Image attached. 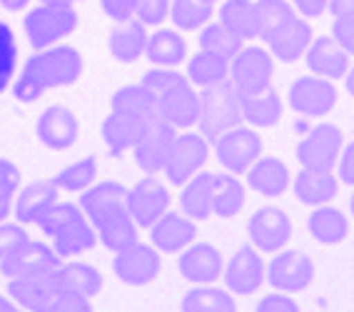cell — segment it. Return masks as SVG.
<instances>
[{
  "instance_id": "obj_43",
  "label": "cell",
  "mask_w": 354,
  "mask_h": 312,
  "mask_svg": "<svg viewBox=\"0 0 354 312\" xmlns=\"http://www.w3.org/2000/svg\"><path fill=\"white\" fill-rule=\"evenodd\" d=\"M257 3V18H259V38H270L274 30L287 26L290 20L297 18V10L290 0H254Z\"/></svg>"
},
{
  "instance_id": "obj_39",
  "label": "cell",
  "mask_w": 354,
  "mask_h": 312,
  "mask_svg": "<svg viewBox=\"0 0 354 312\" xmlns=\"http://www.w3.org/2000/svg\"><path fill=\"white\" fill-rule=\"evenodd\" d=\"M95 232H97V240L108 250H113V253H118V250L127 248V245H133L135 240H140L138 237L140 228L130 212H120V215H115V217H110V220H105V223L95 225Z\"/></svg>"
},
{
  "instance_id": "obj_25",
  "label": "cell",
  "mask_w": 354,
  "mask_h": 312,
  "mask_svg": "<svg viewBox=\"0 0 354 312\" xmlns=\"http://www.w3.org/2000/svg\"><path fill=\"white\" fill-rule=\"evenodd\" d=\"M247 183L254 192L265 195V198H279L292 185V175L290 167L279 158H262L259 155L252 163V167L247 170Z\"/></svg>"
},
{
  "instance_id": "obj_3",
  "label": "cell",
  "mask_w": 354,
  "mask_h": 312,
  "mask_svg": "<svg viewBox=\"0 0 354 312\" xmlns=\"http://www.w3.org/2000/svg\"><path fill=\"white\" fill-rule=\"evenodd\" d=\"M23 28H26L28 43L35 51H45V48H50L57 40L68 38L70 33L75 30L77 13L73 6H48V3H40L32 10H28Z\"/></svg>"
},
{
  "instance_id": "obj_59",
  "label": "cell",
  "mask_w": 354,
  "mask_h": 312,
  "mask_svg": "<svg viewBox=\"0 0 354 312\" xmlns=\"http://www.w3.org/2000/svg\"><path fill=\"white\" fill-rule=\"evenodd\" d=\"M10 307H15V305H13V300L6 297V295H0V312H8Z\"/></svg>"
},
{
  "instance_id": "obj_13",
  "label": "cell",
  "mask_w": 354,
  "mask_h": 312,
  "mask_svg": "<svg viewBox=\"0 0 354 312\" xmlns=\"http://www.w3.org/2000/svg\"><path fill=\"white\" fill-rule=\"evenodd\" d=\"M113 270L125 285H147L160 275V253L152 245L135 240L115 253Z\"/></svg>"
},
{
  "instance_id": "obj_35",
  "label": "cell",
  "mask_w": 354,
  "mask_h": 312,
  "mask_svg": "<svg viewBox=\"0 0 354 312\" xmlns=\"http://www.w3.org/2000/svg\"><path fill=\"white\" fill-rule=\"evenodd\" d=\"M183 312H237V302H234L230 290H222L215 285H197L187 290L180 302Z\"/></svg>"
},
{
  "instance_id": "obj_62",
  "label": "cell",
  "mask_w": 354,
  "mask_h": 312,
  "mask_svg": "<svg viewBox=\"0 0 354 312\" xmlns=\"http://www.w3.org/2000/svg\"><path fill=\"white\" fill-rule=\"evenodd\" d=\"M8 312H23V310H18V307H10V310H8Z\"/></svg>"
},
{
  "instance_id": "obj_45",
  "label": "cell",
  "mask_w": 354,
  "mask_h": 312,
  "mask_svg": "<svg viewBox=\"0 0 354 312\" xmlns=\"http://www.w3.org/2000/svg\"><path fill=\"white\" fill-rule=\"evenodd\" d=\"M97 242V232L95 228L90 225V220L80 223L77 228L68 230L65 235L55 237L53 240V250H55L60 257H75V255H82L85 250H93Z\"/></svg>"
},
{
  "instance_id": "obj_33",
  "label": "cell",
  "mask_w": 354,
  "mask_h": 312,
  "mask_svg": "<svg viewBox=\"0 0 354 312\" xmlns=\"http://www.w3.org/2000/svg\"><path fill=\"white\" fill-rule=\"evenodd\" d=\"M187 80L195 88H207L222 80H230V57L217 53L200 51L187 60Z\"/></svg>"
},
{
  "instance_id": "obj_28",
  "label": "cell",
  "mask_w": 354,
  "mask_h": 312,
  "mask_svg": "<svg viewBox=\"0 0 354 312\" xmlns=\"http://www.w3.org/2000/svg\"><path fill=\"white\" fill-rule=\"evenodd\" d=\"M145 43H147L145 26L138 23V20H125V23H118L113 28V33H110L108 51L118 63L130 65L138 57L145 55Z\"/></svg>"
},
{
  "instance_id": "obj_9",
  "label": "cell",
  "mask_w": 354,
  "mask_h": 312,
  "mask_svg": "<svg viewBox=\"0 0 354 312\" xmlns=\"http://www.w3.org/2000/svg\"><path fill=\"white\" fill-rule=\"evenodd\" d=\"M287 102L297 115L304 118H324L337 105V88L332 80L319 75H302L290 85Z\"/></svg>"
},
{
  "instance_id": "obj_22",
  "label": "cell",
  "mask_w": 354,
  "mask_h": 312,
  "mask_svg": "<svg viewBox=\"0 0 354 312\" xmlns=\"http://www.w3.org/2000/svg\"><path fill=\"white\" fill-rule=\"evenodd\" d=\"M152 248L162 250V253H180V250L190 248L197 237L195 220L185 215V212H165L150 225Z\"/></svg>"
},
{
  "instance_id": "obj_16",
  "label": "cell",
  "mask_w": 354,
  "mask_h": 312,
  "mask_svg": "<svg viewBox=\"0 0 354 312\" xmlns=\"http://www.w3.org/2000/svg\"><path fill=\"white\" fill-rule=\"evenodd\" d=\"M265 260L259 255V250L245 245L230 257L227 268L222 270L225 287L232 295H254L265 282Z\"/></svg>"
},
{
  "instance_id": "obj_54",
  "label": "cell",
  "mask_w": 354,
  "mask_h": 312,
  "mask_svg": "<svg viewBox=\"0 0 354 312\" xmlns=\"http://www.w3.org/2000/svg\"><path fill=\"white\" fill-rule=\"evenodd\" d=\"M100 8L115 23H125L133 18V0H100Z\"/></svg>"
},
{
  "instance_id": "obj_49",
  "label": "cell",
  "mask_w": 354,
  "mask_h": 312,
  "mask_svg": "<svg viewBox=\"0 0 354 312\" xmlns=\"http://www.w3.org/2000/svg\"><path fill=\"white\" fill-rule=\"evenodd\" d=\"M43 312H93L88 297H80V295L65 293L63 287L53 295V300L43 307Z\"/></svg>"
},
{
  "instance_id": "obj_29",
  "label": "cell",
  "mask_w": 354,
  "mask_h": 312,
  "mask_svg": "<svg viewBox=\"0 0 354 312\" xmlns=\"http://www.w3.org/2000/svg\"><path fill=\"white\" fill-rule=\"evenodd\" d=\"M147 122H140L130 115L120 113V110H110L108 118L102 120V140L108 145L110 155L113 158H120L125 155V150L135 145L140 130L145 128Z\"/></svg>"
},
{
  "instance_id": "obj_14",
  "label": "cell",
  "mask_w": 354,
  "mask_h": 312,
  "mask_svg": "<svg viewBox=\"0 0 354 312\" xmlns=\"http://www.w3.org/2000/svg\"><path fill=\"white\" fill-rule=\"evenodd\" d=\"M250 242L262 253H279L292 240V220L282 208H262L250 217Z\"/></svg>"
},
{
  "instance_id": "obj_20",
  "label": "cell",
  "mask_w": 354,
  "mask_h": 312,
  "mask_svg": "<svg viewBox=\"0 0 354 312\" xmlns=\"http://www.w3.org/2000/svg\"><path fill=\"white\" fill-rule=\"evenodd\" d=\"M177 268H180V275H183L185 280L192 282V285H212V282L222 277L225 262H222L220 250L215 245L203 242V245L185 248Z\"/></svg>"
},
{
  "instance_id": "obj_11",
  "label": "cell",
  "mask_w": 354,
  "mask_h": 312,
  "mask_svg": "<svg viewBox=\"0 0 354 312\" xmlns=\"http://www.w3.org/2000/svg\"><path fill=\"white\" fill-rule=\"evenodd\" d=\"M175 135H177V130L172 128V125H167V122L160 120V118H152L145 128L140 130L135 145L130 147L135 163L145 172H150V175L162 172V165H165V160H167V153H170Z\"/></svg>"
},
{
  "instance_id": "obj_41",
  "label": "cell",
  "mask_w": 354,
  "mask_h": 312,
  "mask_svg": "<svg viewBox=\"0 0 354 312\" xmlns=\"http://www.w3.org/2000/svg\"><path fill=\"white\" fill-rule=\"evenodd\" d=\"M215 13L212 3L207 0H172L170 3V20L177 30H200L207 26L209 18Z\"/></svg>"
},
{
  "instance_id": "obj_40",
  "label": "cell",
  "mask_w": 354,
  "mask_h": 312,
  "mask_svg": "<svg viewBox=\"0 0 354 312\" xmlns=\"http://www.w3.org/2000/svg\"><path fill=\"white\" fill-rule=\"evenodd\" d=\"M85 220H88V217H85V212L80 210V205H75V203H55L50 210L45 212V215L38 220V228L43 230L50 240H55V237L65 235L68 230L77 228V225L85 223Z\"/></svg>"
},
{
  "instance_id": "obj_21",
  "label": "cell",
  "mask_w": 354,
  "mask_h": 312,
  "mask_svg": "<svg viewBox=\"0 0 354 312\" xmlns=\"http://www.w3.org/2000/svg\"><path fill=\"white\" fill-rule=\"evenodd\" d=\"M312 40H315L312 23H307V18L297 15V18L290 20L287 26L274 30L270 38H265V43H267V48H270V53H272L274 60L297 63L299 57H304V53H307Z\"/></svg>"
},
{
  "instance_id": "obj_10",
  "label": "cell",
  "mask_w": 354,
  "mask_h": 312,
  "mask_svg": "<svg viewBox=\"0 0 354 312\" xmlns=\"http://www.w3.org/2000/svg\"><path fill=\"white\" fill-rule=\"evenodd\" d=\"M265 277L279 293H302L315 280V262L310 255L297 253V250H282L267 265Z\"/></svg>"
},
{
  "instance_id": "obj_27",
  "label": "cell",
  "mask_w": 354,
  "mask_h": 312,
  "mask_svg": "<svg viewBox=\"0 0 354 312\" xmlns=\"http://www.w3.org/2000/svg\"><path fill=\"white\" fill-rule=\"evenodd\" d=\"M145 55L155 68H177L187 57V43H185V38L180 35L177 28L175 30L158 28L155 33L147 35Z\"/></svg>"
},
{
  "instance_id": "obj_61",
  "label": "cell",
  "mask_w": 354,
  "mask_h": 312,
  "mask_svg": "<svg viewBox=\"0 0 354 312\" xmlns=\"http://www.w3.org/2000/svg\"><path fill=\"white\" fill-rule=\"evenodd\" d=\"M349 210H352V217H354V195H352V200H349Z\"/></svg>"
},
{
  "instance_id": "obj_55",
  "label": "cell",
  "mask_w": 354,
  "mask_h": 312,
  "mask_svg": "<svg viewBox=\"0 0 354 312\" xmlns=\"http://www.w3.org/2000/svg\"><path fill=\"white\" fill-rule=\"evenodd\" d=\"M290 3L295 6L297 15H302V18H307V20L319 18L329 8V0H290Z\"/></svg>"
},
{
  "instance_id": "obj_1",
  "label": "cell",
  "mask_w": 354,
  "mask_h": 312,
  "mask_svg": "<svg viewBox=\"0 0 354 312\" xmlns=\"http://www.w3.org/2000/svg\"><path fill=\"white\" fill-rule=\"evenodd\" d=\"M85 63L73 45H50L28 57L26 68L13 83V95L20 102H35L45 90L63 88L80 80Z\"/></svg>"
},
{
  "instance_id": "obj_52",
  "label": "cell",
  "mask_w": 354,
  "mask_h": 312,
  "mask_svg": "<svg viewBox=\"0 0 354 312\" xmlns=\"http://www.w3.org/2000/svg\"><path fill=\"white\" fill-rule=\"evenodd\" d=\"M254 312H299V305L287 293H270L259 300Z\"/></svg>"
},
{
  "instance_id": "obj_42",
  "label": "cell",
  "mask_w": 354,
  "mask_h": 312,
  "mask_svg": "<svg viewBox=\"0 0 354 312\" xmlns=\"http://www.w3.org/2000/svg\"><path fill=\"white\" fill-rule=\"evenodd\" d=\"M95 178H97V160L93 158V155H88V158L75 160L73 165L63 167V170L53 178V183H55L57 190L82 192L95 183Z\"/></svg>"
},
{
  "instance_id": "obj_7",
  "label": "cell",
  "mask_w": 354,
  "mask_h": 312,
  "mask_svg": "<svg viewBox=\"0 0 354 312\" xmlns=\"http://www.w3.org/2000/svg\"><path fill=\"white\" fill-rule=\"evenodd\" d=\"M342 147H344V135L332 122H319L310 133L297 143L299 165L312 167V170H335L339 160Z\"/></svg>"
},
{
  "instance_id": "obj_18",
  "label": "cell",
  "mask_w": 354,
  "mask_h": 312,
  "mask_svg": "<svg viewBox=\"0 0 354 312\" xmlns=\"http://www.w3.org/2000/svg\"><path fill=\"white\" fill-rule=\"evenodd\" d=\"M77 133H80V122H77L75 113L63 105H53L38 118L35 125V135L45 147L50 150H68L77 143Z\"/></svg>"
},
{
  "instance_id": "obj_60",
  "label": "cell",
  "mask_w": 354,
  "mask_h": 312,
  "mask_svg": "<svg viewBox=\"0 0 354 312\" xmlns=\"http://www.w3.org/2000/svg\"><path fill=\"white\" fill-rule=\"evenodd\" d=\"M40 3H48V6H75L77 0H40Z\"/></svg>"
},
{
  "instance_id": "obj_63",
  "label": "cell",
  "mask_w": 354,
  "mask_h": 312,
  "mask_svg": "<svg viewBox=\"0 0 354 312\" xmlns=\"http://www.w3.org/2000/svg\"><path fill=\"white\" fill-rule=\"evenodd\" d=\"M207 3H212V6H215V3H220V0H207Z\"/></svg>"
},
{
  "instance_id": "obj_44",
  "label": "cell",
  "mask_w": 354,
  "mask_h": 312,
  "mask_svg": "<svg viewBox=\"0 0 354 312\" xmlns=\"http://www.w3.org/2000/svg\"><path fill=\"white\" fill-rule=\"evenodd\" d=\"M200 51H209V53H217V55H225V57H232L234 53L240 51L245 40L240 35H234L225 23H207L203 26L200 30Z\"/></svg>"
},
{
  "instance_id": "obj_15",
  "label": "cell",
  "mask_w": 354,
  "mask_h": 312,
  "mask_svg": "<svg viewBox=\"0 0 354 312\" xmlns=\"http://www.w3.org/2000/svg\"><path fill=\"white\" fill-rule=\"evenodd\" d=\"M60 260L63 257L57 255L50 245L38 240H26L6 260H0V275L10 280V277H20V275L50 273V270L60 268Z\"/></svg>"
},
{
  "instance_id": "obj_51",
  "label": "cell",
  "mask_w": 354,
  "mask_h": 312,
  "mask_svg": "<svg viewBox=\"0 0 354 312\" xmlns=\"http://www.w3.org/2000/svg\"><path fill=\"white\" fill-rule=\"evenodd\" d=\"M26 240H30L28 230H23L20 225L0 223V260H6V257Z\"/></svg>"
},
{
  "instance_id": "obj_56",
  "label": "cell",
  "mask_w": 354,
  "mask_h": 312,
  "mask_svg": "<svg viewBox=\"0 0 354 312\" xmlns=\"http://www.w3.org/2000/svg\"><path fill=\"white\" fill-rule=\"evenodd\" d=\"M332 15H342V13H354V0H329L327 8Z\"/></svg>"
},
{
  "instance_id": "obj_23",
  "label": "cell",
  "mask_w": 354,
  "mask_h": 312,
  "mask_svg": "<svg viewBox=\"0 0 354 312\" xmlns=\"http://www.w3.org/2000/svg\"><path fill=\"white\" fill-rule=\"evenodd\" d=\"M304 60H307L312 75L327 77V80H339L349 71V53L342 51L332 35L312 40L307 53H304Z\"/></svg>"
},
{
  "instance_id": "obj_57",
  "label": "cell",
  "mask_w": 354,
  "mask_h": 312,
  "mask_svg": "<svg viewBox=\"0 0 354 312\" xmlns=\"http://www.w3.org/2000/svg\"><path fill=\"white\" fill-rule=\"evenodd\" d=\"M0 6L8 8V10H23L28 6V0H0Z\"/></svg>"
},
{
  "instance_id": "obj_17",
  "label": "cell",
  "mask_w": 354,
  "mask_h": 312,
  "mask_svg": "<svg viewBox=\"0 0 354 312\" xmlns=\"http://www.w3.org/2000/svg\"><path fill=\"white\" fill-rule=\"evenodd\" d=\"M80 210L90 220V225L105 223L110 217L127 212V190L120 183L105 180V183H93L88 190L80 195Z\"/></svg>"
},
{
  "instance_id": "obj_48",
  "label": "cell",
  "mask_w": 354,
  "mask_h": 312,
  "mask_svg": "<svg viewBox=\"0 0 354 312\" xmlns=\"http://www.w3.org/2000/svg\"><path fill=\"white\" fill-rule=\"evenodd\" d=\"M20 185V172L10 160L0 158V223L8 217L10 205H13L15 190Z\"/></svg>"
},
{
  "instance_id": "obj_58",
  "label": "cell",
  "mask_w": 354,
  "mask_h": 312,
  "mask_svg": "<svg viewBox=\"0 0 354 312\" xmlns=\"http://www.w3.org/2000/svg\"><path fill=\"white\" fill-rule=\"evenodd\" d=\"M344 85H347V93L354 98V65H349L347 75H344Z\"/></svg>"
},
{
  "instance_id": "obj_47",
  "label": "cell",
  "mask_w": 354,
  "mask_h": 312,
  "mask_svg": "<svg viewBox=\"0 0 354 312\" xmlns=\"http://www.w3.org/2000/svg\"><path fill=\"white\" fill-rule=\"evenodd\" d=\"M172 0H133V18L145 28H160L170 18Z\"/></svg>"
},
{
  "instance_id": "obj_2",
  "label": "cell",
  "mask_w": 354,
  "mask_h": 312,
  "mask_svg": "<svg viewBox=\"0 0 354 312\" xmlns=\"http://www.w3.org/2000/svg\"><path fill=\"white\" fill-rule=\"evenodd\" d=\"M242 105H245V95L230 80L200 88V115H197V125H200L205 138L215 140L217 135L242 125V120H245Z\"/></svg>"
},
{
  "instance_id": "obj_46",
  "label": "cell",
  "mask_w": 354,
  "mask_h": 312,
  "mask_svg": "<svg viewBox=\"0 0 354 312\" xmlns=\"http://www.w3.org/2000/svg\"><path fill=\"white\" fill-rule=\"evenodd\" d=\"M15 63H18V45H15V35L10 26L0 23V93L10 85L15 73Z\"/></svg>"
},
{
  "instance_id": "obj_6",
  "label": "cell",
  "mask_w": 354,
  "mask_h": 312,
  "mask_svg": "<svg viewBox=\"0 0 354 312\" xmlns=\"http://www.w3.org/2000/svg\"><path fill=\"white\" fill-rule=\"evenodd\" d=\"M212 150H215L217 163L225 170L232 172V175H242L262 155V138H259L257 130L237 125L227 133L217 135L212 140Z\"/></svg>"
},
{
  "instance_id": "obj_34",
  "label": "cell",
  "mask_w": 354,
  "mask_h": 312,
  "mask_svg": "<svg viewBox=\"0 0 354 312\" xmlns=\"http://www.w3.org/2000/svg\"><path fill=\"white\" fill-rule=\"evenodd\" d=\"M220 20L242 40L259 38V18L254 0H225L220 8Z\"/></svg>"
},
{
  "instance_id": "obj_19",
  "label": "cell",
  "mask_w": 354,
  "mask_h": 312,
  "mask_svg": "<svg viewBox=\"0 0 354 312\" xmlns=\"http://www.w3.org/2000/svg\"><path fill=\"white\" fill-rule=\"evenodd\" d=\"M55 270H50V273L10 277V280H8V295H10V300H15V302L28 312H43V307L50 302L53 295L60 290Z\"/></svg>"
},
{
  "instance_id": "obj_12",
  "label": "cell",
  "mask_w": 354,
  "mask_h": 312,
  "mask_svg": "<svg viewBox=\"0 0 354 312\" xmlns=\"http://www.w3.org/2000/svg\"><path fill=\"white\" fill-rule=\"evenodd\" d=\"M167 210H170V190L155 175L138 180L127 190V212L133 215L138 228H150Z\"/></svg>"
},
{
  "instance_id": "obj_37",
  "label": "cell",
  "mask_w": 354,
  "mask_h": 312,
  "mask_svg": "<svg viewBox=\"0 0 354 312\" xmlns=\"http://www.w3.org/2000/svg\"><path fill=\"white\" fill-rule=\"evenodd\" d=\"M242 113L252 128H272L282 118V98L272 88L254 93V95H245Z\"/></svg>"
},
{
  "instance_id": "obj_4",
  "label": "cell",
  "mask_w": 354,
  "mask_h": 312,
  "mask_svg": "<svg viewBox=\"0 0 354 312\" xmlns=\"http://www.w3.org/2000/svg\"><path fill=\"white\" fill-rule=\"evenodd\" d=\"M274 80V57L270 51L259 45H242L240 51L230 57V83L240 90L242 95H254L272 88Z\"/></svg>"
},
{
  "instance_id": "obj_38",
  "label": "cell",
  "mask_w": 354,
  "mask_h": 312,
  "mask_svg": "<svg viewBox=\"0 0 354 312\" xmlns=\"http://www.w3.org/2000/svg\"><path fill=\"white\" fill-rule=\"evenodd\" d=\"M180 192V208L190 220H207L212 215L209 205V172H197L195 178L183 185Z\"/></svg>"
},
{
  "instance_id": "obj_30",
  "label": "cell",
  "mask_w": 354,
  "mask_h": 312,
  "mask_svg": "<svg viewBox=\"0 0 354 312\" xmlns=\"http://www.w3.org/2000/svg\"><path fill=\"white\" fill-rule=\"evenodd\" d=\"M57 203V187L55 183H35L28 185L26 190H20L15 200V215L23 225H38V220Z\"/></svg>"
},
{
  "instance_id": "obj_5",
  "label": "cell",
  "mask_w": 354,
  "mask_h": 312,
  "mask_svg": "<svg viewBox=\"0 0 354 312\" xmlns=\"http://www.w3.org/2000/svg\"><path fill=\"white\" fill-rule=\"evenodd\" d=\"M209 158V145L205 135L197 133H177L172 140L170 153L165 160L162 172L167 183L175 187H183L187 180H192L197 172L203 170Z\"/></svg>"
},
{
  "instance_id": "obj_8",
  "label": "cell",
  "mask_w": 354,
  "mask_h": 312,
  "mask_svg": "<svg viewBox=\"0 0 354 312\" xmlns=\"http://www.w3.org/2000/svg\"><path fill=\"white\" fill-rule=\"evenodd\" d=\"M155 105H158V118L172 125L175 130H187L197 125L200 115V93L195 85L185 77L180 83L155 93Z\"/></svg>"
},
{
  "instance_id": "obj_26",
  "label": "cell",
  "mask_w": 354,
  "mask_h": 312,
  "mask_svg": "<svg viewBox=\"0 0 354 312\" xmlns=\"http://www.w3.org/2000/svg\"><path fill=\"white\" fill-rule=\"evenodd\" d=\"M209 205L212 215L234 217L245 205V187L232 172H209Z\"/></svg>"
},
{
  "instance_id": "obj_32",
  "label": "cell",
  "mask_w": 354,
  "mask_h": 312,
  "mask_svg": "<svg viewBox=\"0 0 354 312\" xmlns=\"http://www.w3.org/2000/svg\"><path fill=\"white\" fill-rule=\"evenodd\" d=\"M307 230L317 242L322 245H337L349 235V220L339 208L332 205H319L317 210H312L310 220H307Z\"/></svg>"
},
{
  "instance_id": "obj_24",
  "label": "cell",
  "mask_w": 354,
  "mask_h": 312,
  "mask_svg": "<svg viewBox=\"0 0 354 312\" xmlns=\"http://www.w3.org/2000/svg\"><path fill=\"white\" fill-rule=\"evenodd\" d=\"M292 190L297 195L299 203L310 205V208H319V205H329L339 192V178L332 170H312V167H302L292 180Z\"/></svg>"
},
{
  "instance_id": "obj_36",
  "label": "cell",
  "mask_w": 354,
  "mask_h": 312,
  "mask_svg": "<svg viewBox=\"0 0 354 312\" xmlns=\"http://www.w3.org/2000/svg\"><path fill=\"white\" fill-rule=\"evenodd\" d=\"M57 285L63 287L65 293L80 295V297H93V295L100 293L102 277L93 265H85V262H70V265H60L55 270Z\"/></svg>"
},
{
  "instance_id": "obj_31",
  "label": "cell",
  "mask_w": 354,
  "mask_h": 312,
  "mask_svg": "<svg viewBox=\"0 0 354 312\" xmlns=\"http://www.w3.org/2000/svg\"><path fill=\"white\" fill-rule=\"evenodd\" d=\"M110 110H120V113L130 115V118H135L140 122H150L152 118H158L155 95L142 83L125 85V88L115 90L113 98H110Z\"/></svg>"
},
{
  "instance_id": "obj_50",
  "label": "cell",
  "mask_w": 354,
  "mask_h": 312,
  "mask_svg": "<svg viewBox=\"0 0 354 312\" xmlns=\"http://www.w3.org/2000/svg\"><path fill=\"white\" fill-rule=\"evenodd\" d=\"M332 38L339 45L342 51L354 55V13H342L335 15L332 23Z\"/></svg>"
},
{
  "instance_id": "obj_53",
  "label": "cell",
  "mask_w": 354,
  "mask_h": 312,
  "mask_svg": "<svg viewBox=\"0 0 354 312\" xmlns=\"http://www.w3.org/2000/svg\"><path fill=\"white\" fill-rule=\"evenodd\" d=\"M337 178L339 183L354 187V140L342 147L339 160H337Z\"/></svg>"
}]
</instances>
